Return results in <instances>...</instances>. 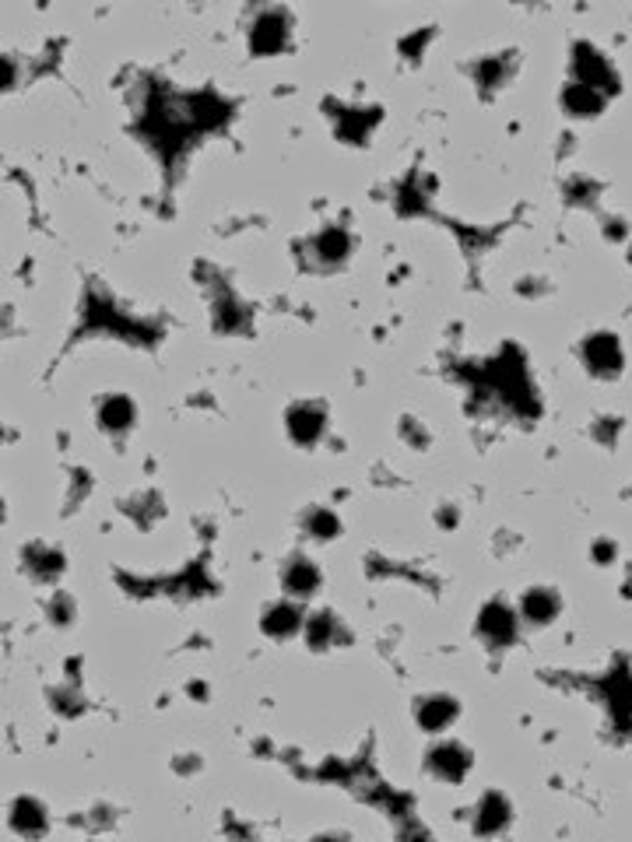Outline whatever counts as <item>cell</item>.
<instances>
[{
    "label": "cell",
    "mask_w": 632,
    "mask_h": 842,
    "mask_svg": "<svg viewBox=\"0 0 632 842\" xmlns=\"http://www.w3.org/2000/svg\"><path fill=\"white\" fill-rule=\"evenodd\" d=\"M513 818V807L503 793H485L482 804H478V818H474V828L482 835H499Z\"/></svg>",
    "instance_id": "obj_5"
},
{
    "label": "cell",
    "mask_w": 632,
    "mask_h": 842,
    "mask_svg": "<svg viewBox=\"0 0 632 842\" xmlns=\"http://www.w3.org/2000/svg\"><path fill=\"white\" fill-rule=\"evenodd\" d=\"M295 625H299V611L288 604H278L271 607V614L264 618V628L271 632V636H285V632H295Z\"/></svg>",
    "instance_id": "obj_11"
},
{
    "label": "cell",
    "mask_w": 632,
    "mask_h": 842,
    "mask_svg": "<svg viewBox=\"0 0 632 842\" xmlns=\"http://www.w3.org/2000/svg\"><path fill=\"white\" fill-rule=\"evenodd\" d=\"M562 106H566L573 116H597L604 109V95L587 85H580V81H573V85L562 92Z\"/></svg>",
    "instance_id": "obj_8"
},
{
    "label": "cell",
    "mask_w": 632,
    "mask_h": 842,
    "mask_svg": "<svg viewBox=\"0 0 632 842\" xmlns=\"http://www.w3.org/2000/svg\"><path fill=\"white\" fill-rule=\"evenodd\" d=\"M130 418H134V407H130V400L123 397H113L102 404V425L106 429H127Z\"/></svg>",
    "instance_id": "obj_12"
},
{
    "label": "cell",
    "mask_w": 632,
    "mask_h": 842,
    "mask_svg": "<svg viewBox=\"0 0 632 842\" xmlns=\"http://www.w3.org/2000/svg\"><path fill=\"white\" fill-rule=\"evenodd\" d=\"M562 600L555 590H548V586H534V590L524 593V600H520V614H524L531 625H545V621H552L555 614H559Z\"/></svg>",
    "instance_id": "obj_6"
},
{
    "label": "cell",
    "mask_w": 632,
    "mask_h": 842,
    "mask_svg": "<svg viewBox=\"0 0 632 842\" xmlns=\"http://www.w3.org/2000/svg\"><path fill=\"white\" fill-rule=\"evenodd\" d=\"M288 586H292V593H302V597H306V593H313V586H316V569L313 565H306L299 558V562L292 565V569H288Z\"/></svg>",
    "instance_id": "obj_14"
},
{
    "label": "cell",
    "mask_w": 632,
    "mask_h": 842,
    "mask_svg": "<svg viewBox=\"0 0 632 842\" xmlns=\"http://www.w3.org/2000/svg\"><path fill=\"white\" fill-rule=\"evenodd\" d=\"M573 67H576V81H580V85L594 88V92H601V95H604V88H608V92H615L618 74L611 71V64L594 50V46H576V50H573Z\"/></svg>",
    "instance_id": "obj_1"
},
{
    "label": "cell",
    "mask_w": 632,
    "mask_h": 842,
    "mask_svg": "<svg viewBox=\"0 0 632 842\" xmlns=\"http://www.w3.org/2000/svg\"><path fill=\"white\" fill-rule=\"evenodd\" d=\"M453 716H457V702L450 695H432L418 702V723L425 730H443L446 723H453Z\"/></svg>",
    "instance_id": "obj_7"
},
{
    "label": "cell",
    "mask_w": 632,
    "mask_h": 842,
    "mask_svg": "<svg viewBox=\"0 0 632 842\" xmlns=\"http://www.w3.org/2000/svg\"><path fill=\"white\" fill-rule=\"evenodd\" d=\"M583 362L594 376H615L622 369V344L615 334H590L583 341Z\"/></svg>",
    "instance_id": "obj_2"
},
{
    "label": "cell",
    "mask_w": 632,
    "mask_h": 842,
    "mask_svg": "<svg viewBox=\"0 0 632 842\" xmlns=\"http://www.w3.org/2000/svg\"><path fill=\"white\" fill-rule=\"evenodd\" d=\"M478 632H482L485 643L506 646L513 636H517V614H513L506 604H489L482 611V621H478Z\"/></svg>",
    "instance_id": "obj_4"
},
{
    "label": "cell",
    "mask_w": 632,
    "mask_h": 842,
    "mask_svg": "<svg viewBox=\"0 0 632 842\" xmlns=\"http://www.w3.org/2000/svg\"><path fill=\"white\" fill-rule=\"evenodd\" d=\"M320 429H324V418H320L316 411H309V407L292 411V436L299 439V443H309V439H313Z\"/></svg>",
    "instance_id": "obj_10"
},
{
    "label": "cell",
    "mask_w": 632,
    "mask_h": 842,
    "mask_svg": "<svg viewBox=\"0 0 632 842\" xmlns=\"http://www.w3.org/2000/svg\"><path fill=\"white\" fill-rule=\"evenodd\" d=\"M594 555H597V558H611V555H615V544H597Z\"/></svg>",
    "instance_id": "obj_15"
},
{
    "label": "cell",
    "mask_w": 632,
    "mask_h": 842,
    "mask_svg": "<svg viewBox=\"0 0 632 842\" xmlns=\"http://www.w3.org/2000/svg\"><path fill=\"white\" fill-rule=\"evenodd\" d=\"M629 264H632V250H629Z\"/></svg>",
    "instance_id": "obj_16"
},
{
    "label": "cell",
    "mask_w": 632,
    "mask_h": 842,
    "mask_svg": "<svg viewBox=\"0 0 632 842\" xmlns=\"http://www.w3.org/2000/svg\"><path fill=\"white\" fill-rule=\"evenodd\" d=\"M11 814H15V828L25 835H32V828H46V811L36 804V800H18L15 807H11Z\"/></svg>",
    "instance_id": "obj_9"
},
{
    "label": "cell",
    "mask_w": 632,
    "mask_h": 842,
    "mask_svg": "<svg viewBox=\"0 0 632 842\" xmlns=\"http://www.w3.org/2000/svg\"><path fill=\"white\" fill-rule=\"evenodd\" d=\"M429 772L446 783H457L471 772V751L460 748V744H439L429 755Z\"/></svg>",
    "instance_id": "obj_3"
},
{
    "label": "cell",
    "mask_w": 632,
    "mask_h": 842,
    "mask_svg": "<svg viewBox=\"0 0 632 842\" xmlns=\"http://www.w3.org/2000/svg\"><path fill=\"white\" fill-rule=\"evenodd\" d=\"M281 39H285V29H281L274 18H264V22L253 29V46H257V50H264V46H267V53L278 50Z\"/></svg>",
    "instance_id": "obj_13"
}]
</instances>
